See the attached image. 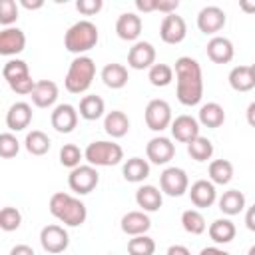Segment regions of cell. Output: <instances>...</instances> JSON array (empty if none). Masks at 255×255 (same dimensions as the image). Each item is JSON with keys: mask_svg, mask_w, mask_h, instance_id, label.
<instances>
[{"mask_svg": "<svg viewBox=\"0 0 255 255\" xmlns=\"http://www.w3.org/2000/svg\"><path fill=\"white\" fill-rule=\"evenodd\" d=\"M143 118H145V126L151 131H163L173 122V118H171V106L165 100H161V98L149 100L147 106H145Z\"/></svg>", "mask_w": 255, "mask_h": 255, "instance_id": "obj_8", "label": "cell"}, {"mask_svg": "<svg viewBox=\"0 0 255 255\" xmlns=\"http://www.w3.org/2000/svg\"><path fill=\"white\" fill-rule=\"evenodd\" d=\"M165 255H191V251L185 245H171Z\"/></svg>", "mask_w": 255, "mask_h": 255, "instance_id": "obj_48", "label": "cell"}, {"mask_svg": "<svg viewBox=\"0 0 255 255\" xmlns=\"http://www.w3.org/2000/svg\"><path fill=\"white\" fill-rule=\"evenodd\" d=\"M84 159L94 167H112L124 159V149L116 141L100 139L88 143V147L84 149Z\"/></svg>", "mask_w": 255, "mask_h": 255, "instance_id": "obj_5", "label": "cell"}, {"mask_svg": "<svg viewBox=\"0 0 255 255\" xmlns=\"http://www.w3.org/2000/svg\"><path fill=\"white\" fill-rule=\"evenodd\" d=\"M197 122H199V126L209 128V129H215V128L223 126V122H225V110H223V106H219L217 102L203 104L199 108Z\"/></svg>", "mask_w": 255, "mask_h": 255, "instance_id": "obj_26", "label": "cell"}, {"mask_svg": "<svg viewBox=\"0 0 255 255\" xmlns=\"http://www.w3.org/2000/svg\"><path fill=\"white\" fill-rule=\"evenodd\" d=\"M229 86L235 92H249L255 88V78L251 72V66H235L229 72Z\"/></svg>", "mask_w": 255, "mask_h": 255, "instance_id": "obj_31", "label": "cell"}, {"mask_svg": "<svg viewBox=\"0 0 255 255\" xmlns=\"http://www.w3.org/2000/svg\"><path fill=\"white\" fill-rule=\"evenodd\" d=\"M2 76L6 80V84L10 86L12 92L20 94V96H30L36 88V82L30 76L28 64L24 60L12 58L2 66Z\"/></svg>", "mask_w": 255, "mask_h": 255, "instance_id": "obj_6", "label": "cell"}, {"mask_svg": "<svg viewBox=\"0 0 255 255\" xmlns=\"http://www.w3.org/2000/svg\"><path fill=\"white\" fill-rule=\"evenodd\" d=\"M175 96L183 106H197L203 98V74L201 66L191 56L175 60Z\"/></svg>", "mask_w": 255, "mask_h": 255, "instance_id": "obj_1", "label": "cell"}, {"mask_svg": "<svg viewBox=\"0 0 255 255\" xmlns=\"http://www.w3.org/2000/svg\"><path fill=\"white\" fill-rule=\"evenodd\" d=\"M207 173L213 185H227L233 179V163L229 159H213Z\"/></svg>", "mask_w": 255, "mask_h": 255, "instance_id": "obj_33", "label": "cell"}, {"mask_svg": "<svg viewBox=\"0 0 255 255\" xmlns=\"http://www.w3.org/2000/svg\"><path fill=\"white\" fill-rule=\"evenodd\" d=\"M135 8L139 12H157V0H135Z\"/></svg>", "mask_w": 255, "mask_h": 255, "instance_id": "obj_45", "label": "cell"}, {"mask_svg": "<svg viewBox=\"0 0 255 255\" xmlns=\"http://www.w3.org/2000/svg\"><path fill=\"white\" fill-rule=\"evenodd\" d=\"M247 255H255V245H251V247H249V251H247Z\"/></svg>", "mask_w": 255, "mask_h": 255, "instance_id": "obj_53", "label": "cell"}, {"mask_svg": "<svg viewBox=\"0 0 255 255\" xmlns=\"http://www.w3.org/2000/svg\"><path fill=\"white\" fill-rule=\"evenodd\" d=\"M102 8H104V2H102V0H78V2H76V10H78L82 16H94V14H98Z\"/></svg>", "mask_w": 255, "mask_h": 255, "instance_id": "obj_43", "label": "cell"}, {"mask_svg": "<svg viewBox=\"0 0 255 255\" xmlns=\"http://www.w3.org/2000/svg\"><path fill=\"white\" fill-rule=\"evenodd\" d=\"M26 48V34L20 28H4L0 32V54L2 56H16Z\"/></svg>", "mask_w": 255, "mask_h": 255, "instance_id": "obj_21", "label": "cell"}, {"mask_svg": "<svg viewBox=\"0 0 255 255\" xmlns=\"http://www.w3.org/2000/svg\"><path fill=\"white\" fill-rule=\"evenodd\" d=\"M251 72H253V78H255V62L251 64Z\"/></svg>", "mask_w": 255, "mask_h": 255, "instance_id": "obj_54", "label": "cell"}, {"mask_svg": "<svg viewBox=\"0 0 255 255\" xmlns=\"http://www.w3.org/2000/svg\"><path fill=\"white\" fill-rule=\"evenodd\" d=\"M80 112L72 104H58L50 114V124L58 133H70L78 126Z\"/></svg>", "mask_w": 255, "mask_h": 255, "instance_id": "obj_12", "label": "cell"}, {"mask_svg": "<svg viewBox=\"0 0 255 255\" xmlns=\"http://www.w3.org/2000/svg\"><path fill=\"white\" fill-rule=\"evenodd\" d=\"M124 179L129 183H141L149 175V161L143 157H129L122 167Z\"/></svg>", "mask_w": 255, "mask_h": 255, "instance_id": "obj_29", "label": "cell"}, {"mask_svg": "<svg viewBox=\"0 0 255 255\" xmlns=\"http://www.w3.org/2000/svg\"><path fill=\"white\" fill-rule=\"evenodd\" d=\"M122 231L129 237H135V235H145L151 227V219L145 211H128L124 217H122Z\"/></svg>", "mask_w": 255, "mask_h": 255, "instance_id": "obj_22", "label": "cell"}, {"mask_svg": "<svg viewBox=\"0 0 255 255\" xmlns=\"http://www.w3.org/2000/svg\"><path fill=\"white\" fill-rule=\"evenodd\" d=\"M159 189L169 197H181L185 191H189V177L181 167H165L159 175Z\"/></svg>", "mask_w": 255, "mask_h": 255, "instance_id": "obj_9", "label": "cell"}, {"mask_svg": "<svg viewBox=\"0 0 255 255\" xmlns=\"http://www.w3.org/2000/svg\"><path fill=\"white\" fill-rule=\"evenodd\" d=\"M207 233H209V237H211L213 243L225 245V243H231V241L235 239L237 229H235V223H233L231 219L223 217V219H215V221L207 227Z\"/></svg>", "mask_w": 255, "mask_h": 255, "instance_id": "obj_28", "label": "cell"}, {"mask_svg": "<svg viewBox=\"0 0 255 255\" xmlns=\"http://www.w3.org/2000/svg\"><path fill=\"white\" fill-rule=\"evenodd\" d=\"M141 26H143L141 18L135 12H124L116 20V34H118V38L135 44L141 34Z\"/></svg>", "mask_w": 255, "mask_h": 255, "instance_id": "obj_17", "label": "cell"}, {"mask_svg": "<svg viewBox=\"0 0 255 255\" xmlns=\"http://www.w3.org/2000/svg\"><path fill=\"white\" fill-rule=\"evenodd\" d=\"M104 129L110 137H124L129 131V118L122 110H112L104 118Z\"/></svg>", "mask_w": 255, "mask_h": 255, "instance_id": "obj_27", "label": "cell"}, {"mask_svg": "<svg viewBox=\"0 0 255 255\" xmlns=\"http://www.w3.org/2000/svg\"><path fill=\"white\" fill-rule=\"evenodd\" d=\"M135 203H137V207H141V211L151 213L161 207L163 195L155 185H141L135 191Z\"/></svg>", "mask_w": 255, "mask_h": 255, "instance_id": "obj_25", "label": "cell"}, {"mask_svg": "<svg viewBox=\"0 0 255 255\" xmlns=\"http://www.w3.org/2000/svg\"><path fill=\"white\" fill-rule=\"evenodd\" d=\"M199 255H231V253H227V251L221 249V247H203V249L199 251Z\"/></svg>", "mask_w": 255, "mask_h": 255, "instance_id": "obj_50", "label": "cell"}, {"mask_svg": "<svg viewBox=\"0 0 255 255\" xmlns=\"http://www.w3.org/2000/svg\"><path fill=\"white\" fill-rule=\"evenodd\" d=\"M18 20V4L14 0H2L0 2V24L4 28H10Z\"/></svg>", "mask_w": 255, "mask_h": 255, "instance_id": "obj_42", "label": "cell"}, {"mask_svg": "<svg viewBox=\"0 0 255 255\" xmlns=\"http://www.w3.org/2000/svg\"><path fill=\"white\" fill-rule=\"evenodd\" d=\"M40 245H42V249L46 253L58 255V253H62V251L68 249L70 235H68V231L62 225L50 223V225L42 227V231H40Z\"/></svg>", "mask_w": 255, "mask_h": 255, "instance_id": "obj_10", "label": "cell"}, {"mask_svg": "<svg viewBox=\"0 0 255 255\" xmlns=\"http://www.w3.org/2000/svg\"><path fill=\"white\" fill-rule=\"evenodd\" d=\"M58 94H60V90H58L56 82L40 80V82H36V88L30 94V98H32V104L36 108H52L58 100Z\"/></svg>", "mask_w": 255, "mask_h": 255, "instance_id": "obj_23", "label": "cell"}, {"mask_svg": "<svg viewBox=\"0 0 255 255\" xmlns=\"http://www.w3.org/2000/svg\"><path fill=\"white\" fill-rule=\"evenodd\" d=\"M145 155L155 165H165L175 155V143L165 135H155L145 145Z\"/></svg>", "mask_w": 255, "mask_h": 255, "instance_id": "obj_11", "label": "cell"}, {"mask_svg": "<svg viewBox=\"0 0 255 255\" xmlns=\"http://www.w3.org/2000/svg\"><path fill=\"white\" fill-rule=\"evenodd\" d=\"M20 223H22V213L16 207H10V205L2 207V211H0V227L4 231H16L20 227Z\"/></svg>", "mask_w": 255, "mask_h": 255, "instance_id": "obj_40", "label": "cell"}, {"mask_svg": "<svg viewBox=\"0 0 255 255\" xmlns=\"http://www.w3.org/2000/svg\"><path fill=\"white\" fill-rule=\"evenodd\" d=\"M48 209L60 223L68 227H80L88 217V209L84 201H80L78 197L66 191H56L48 201Z\"/></svg>", "mask_w": 255, "mask_h": 255, "instance_id": "obj_2", "label": "cell"}, {"mask_svg": "<svg viewBox=\"0 0 255 255\" xmlns=\"http://www.w3.org/2000/svg\"><path fill=\"white\" fill-rule=\"evenodd\" d=\"M205 52H207V58L213 62V64H229L235 56V48H233V42L225 36H213L207 46H205Z\"/></svg>", "mask_w": 255, "mask_h": 255, "instance_id": "obj_18", "label": "cell"}, {"mask_svg": "<svg viewBox=\"0 0 255 255\" xmlns=\"http://www.w3.org/2000/svg\"><path fill=\"white\" fill-rule=\"evenodd\" d=\"M185 36H187V24L181 16H177V12L163 16L159 24V38L165 44H179L185 40Z\"/></svg>", "mask_w": 255, "mask_h": 255, "instance_id": "obj_14", "label": "cell"}, {"mask_svg": "<svg viewBox=\"0 0 255 255\" xmlns=\"http://www.w3.org/2000/svg\"><path fill=\"white\" fill-rule=\"evenodd\" d=\"M245 120H247V124H249L251 128H255V102H251V104L247 106V112H245Z\"/></svg>", "mask_w": 255, "mask_h": 255, "instance_id": "obj_52", "label": "cell"}, {"mask_svg": "<svg viewBox=\"0 0 255 255\" xmlns=\"http://www.w3.org/2000/svg\"><path fill=\"white\" fill-rule=\"evenodd\" d=\"M177 8H179L177 0H157V12H163L165 16L167 14H175Z\"/></svg>", "mask_w": 255, "mask_h": 255, "instance_id": "obj_44", "label": "cell"}, {"mask_svg": "<svg viewBox=\"0 0 255 255\" xmlns=\"http://www.w3.org/2000/svg\"><path fill=\"white\" fill-rule=\"evenodd\" d=\"M82 159H84V151H82L76 143H64V145L60 147V163H62L64 167L74 169V167L82 165V163H80Z\"/></svg>", "mask_w": 255, "mask_h": 255, "instance_id": "obj_39", "label": "cell"}, {"mask_svg": "<svg viewBox=\"0 0 255 255\" xmlns=\"http://www.w3.org/2000/svg\"><path fill=\"white\" fill-rule=\"evenodd\" d=\"M187 153L191 155V159H195L199 163L201 161H207L213 155V143H211V139L199 135V137H195L193 141L187 143Z\"/></svg>", "mask_w": 255, "mask_h": 255, "instance_id": "obj_37", "label": "cell"}, {"mask_svg": "<svg viewBox=\"0 0 255 255\" xmlns=\"http://www.w3.org/2000/svg\"><path fill=\"white\" fill-rule=\"evenodd\" d=\"M155 64V48L149 42L137 40L128 52V66L131 70H149Z\"/></svg>", "mask_w": 255, "mask_h": 255, "instance_id": "obj_15", "label": "cell"}, {"mask_svg": "<svg viewBox=\"0 0 255 255\" xmlns=\"http://www.w3.org/2000/svg\"><path fill=\"white\" fill-rule=\"evenodd\" d=\"M100 76H102V82H104L108 88H112V90H122V88L128 84V80H129L128 68H126L124 64H118V62L106 64V66L102 68Z\"/></svg>", "mask_w": 255, "mask_h": 255, "instance_id": "obj_24", "label": "cell"}, {"mask_svg": "<svg viewBox=\"0 0 255 255\" xmlns=\"http://www.w3.org/2000/svg\"><path fill=\"white\" fill-rule=\"evenodd\" d=\"M20 6L22 8H26V10H38V8H42L44 6V0H20Z\"/></svg>", "mask_w": 255, "mask_h": 255, "instance_id": "obj_49", "label": "cell"}, {"mask_svg": "<svg viewBox=\"0 0 255 255\" xmlns=\"http://www.w3.org/2000/svg\"><path fill=\"white\" fill-rule=\"evenodd\" d=\"M245 225L249 231H255V203L245 211Z\"/></svg>", "mask_w": 255, "mask_h": 255, "instance_id": "obj_47", "label": "cell"}, {"mask_svg": "<svg viewBox=\"0 0 255 255\" xmlns=\"http://www.w3.org/2000/svg\"><path fill=\"white\" fill-rule=\"evenodd\" d=\"M32 122V106L28 102H14L6 112V126L12 131H22Z\"/></svg>", "mask_w": 255, "mask_h": 255, "instance_id": "obj_20", "label": "cell"}, {"mask_svg": "<svg viewBox=\"0 0 255 255\" xmlns=\"http://www.w3.org/2000/svg\"><path fill=\"white\" fill-rule=\"evenodd\" d=\"M147 80L151 86L155 88H165L173 82V68L169 64H153L149 70H147Z\"/></svg>", "mask_w": 255, "mask_h": 255, "instance_id": "obj_36", "label": "cell"}, {"mask_svg": "<svg viewBox=\"0 0 255 255\" xmlns=\"http://www.w3.org/2000/svg\"><path fill=\"white\" fill-rule=\"evenodd\" d=\"M18 151H20V141L16 139V135L10 131L0 133V157L10 159V157L18 155Z\"/></svg>", "mask_w": 255, "mask_h": 255, "instance_id": "obj_41", "label": "cell"}, {"mask_svg": "<svg viewBox=\"0 0 255 255\" xmlns=\"http://www.w3.org/2000/svg\"><path fill=\"white\" fill-rule=\"evenodd\" d=\"M217 203H219L221 213L233 217V215H239L245 209V195L239 189H229V191H223V195L219 197Z\"/></svg>", "mask_w": 255, "mask_h": 255, "instance_id": "obj_30", "label": "cell"}, {"mask_svg": "<svg viewBox=\"0 0 255 255\" xmlns=\"http://www.w3.org/2000/svg\"><path fill=\"white\" fill-rule=\"evenodd\" d=\"M78 112H80V116H82L84 120L94 122V120H100V118L104 116V112H106V104H104V100H102L100 96H96V94H88V96H84V98L80 100V108H78Z\"/></svg>", "mask_w": 255, "mask_h": 255, "instance_id": "obj_32", "label": "cell"}, {"mask_svg": "<svg viewBox=\"0 0 255 255\" xmlns=\"http://www.w3.org/2000/svg\"><path fill=\"white\" fill-rule=\"evenodd\" d=\"M10 255H36V253H34V249H32L30 245L18 243V245H14V247L10 249Z\"/></svg>", "mask_w": 255, "mask_h": 255, "instance_id": "obj_46", "label": "cell"}, {"mask_svg": "<svg viewBox=\"0 0 255 255\" xmlns=\"http://www.w3.org/2000/svg\"><path fill=\"white\" fill-rule=\"evenodd\" d=\"M100 183V173L94 165L86 163V165H78L74 169H70L68 175V185L74 193L78 195H88L92 193Z\"/></svg>", "mask_w": 255, "mask_h": 255, "instance_id": "obj_7", "label": "cell"}, {"mask_svg": "<svg viewBox=\"0 0 255 255\" xmlns=\"http://www.w3.org/2000/svg\"><path fill=\"white\" fill-rule=\"evenodd\" d=\"M169 129H171V135H173L175 141L189 143V141H193L195 137H199V129H201V128H199V122H197L193 116L181 114V116H177V118L171 122Z\"/></svg>", "mask_w": 255, "mask_h": 255, "instance_id": "obj_16", "label": "cell"}, {"mask_svg": "<svg viewBox=\"0 0 255 255\" xmlns=\"http://www.w3.org/2000/svg\"><path fill=\"white\" fill-rule=\"evenodd\" d=\"M239 8L245 14H255V0H239Z\"/></svg>", "mask_w": 255, "mask_h": 255, "instance_id": "obj_51", "label": "cell"}, {"mask_svg": "<svg viewBox=\"0 0 255 255\" xmlns=\"http://www.w3.org/2000/svg\"><path fill=\"white\" fill-rule=\"evenodd\" d=\"M128 253L129 255H153L155 241L149 235H135L128 241Z\"/></svg>", "mask_w": 255, "mask_h": 255, "instance_id": "obj_38", "label": "cell"}, {"mask_svg": "<svg viewBox=\"0 0 255 255\" xmlns=\"http://www.w3.org/2000/svg\"><path fill=\"white\" fill-rule=\"evenodd\" d=\"M189 199L199 209L211 207L215 203V199H217V189L209 179H197L189 187Z\"/></svg>", "mask_w": 255, "mask_h": 255, "instance_id": "obj_19", "label": "cell"}, {"mask_svg": "<svg viewBox=\"0 0 255 255\" xmlns=\"http://www.w3.org/2000/svg\"><path fill=\"white\" fill-rule=\"evenodd\" d=\"M50 145H52V141H50V137L44 131L32 129V131L26 133L24 147H26L28 153H32V155H46L50 151Z\"/></svg>", "mask_w": 255, "mask_h": 255, "instance_id": "obj_34", "label": "cell"}, {"mask_svg": "<svg viewBox=\"0 0 255 255\" xmlns=\"http://www.w3.org/2000/svg\"><path fill=\"white\" fill-rule=\"evenodd\" d=\"M96 76V64L90 56H76L70 62V68L64 78V86L70 94H84Z\"/></svg>", "mask_w": 255, "mask_h": 255, "instance_id": "obj_4", "label": "cell"}, {"mask_svg": "<svg viewBox=\"0 0 255 255\" xmlns=\"http://www.w3.org/2000/svg\"><path fill=\"white\" fill-rule=\"evenodd\" d=\"M225 22H227V16H225L223 8H219V6H205L197 14L199 32L209 34V36H215L219 30H223Z\"/></svg>", "mask_w": 255, "mask_h": 255, "instance_id": "obj_13", "label": "cell"}, {"mask_svg": "<svg viewBox=\"0 0 255 255\" xmlns=\"http://www.w3.org/2000/svg\"><path fill=\"white\" fill-rule=\"evenodd\" d=\"M181 227L191 235H201L207 229V223L199 209H185L181 213Z\"/></svg>", "mask_w": 255, "mask_h": 255, "instance_id": "obj_35", "label": "cell"}, {"mask_svg": "<svg viewBox=\"0 0 255 255\" xmlns=\"http://www.w3.org/2000/svg\"><path fill=\"white\" fill-rule=\"evenodd\" d=\"M98 40H100L98 26L92 20H78L76 24H72L66 30V34H64V48L70 54L84 56L86 52L96 48Z\"/></svg>", "mask_w": 255, "mask_h": 255, "instance_id": "obj_3", "label": "cell"}]
</instances>
